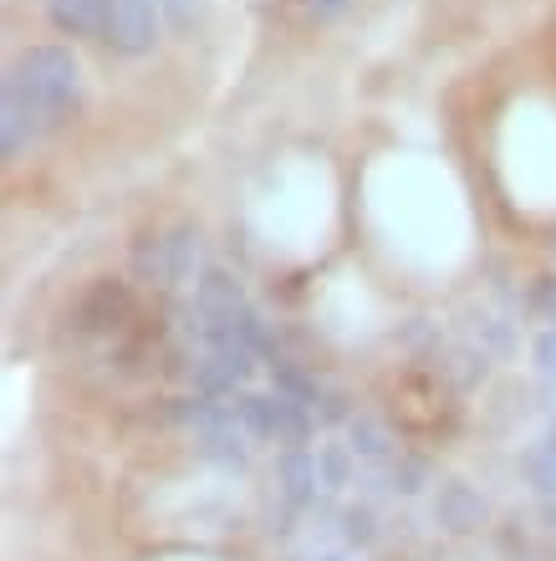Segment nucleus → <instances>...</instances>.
I'll return each mask as SVG.
<instances>
[{"mask_svg":"<svg viewBox=\"0 0 556 561\" xmlns=\"http://www.w3.org/2000/svg\"><path fill=\"white\" fill-rule=\"evenodd\" d=\"M82 103V67L67 46H26L0 92V153L21 159L42 134L67 123Z\"/></svg>","mask_w":556,"mask_h":561,"instance_id":"nucleus-1","label":"nucleus"},{"mask_svg":"<svg viewBox=\"0 0 556 561\" xmlns=\"http://www.w3.org/2000/svg\"><path fill=\"white\" fill-rule=\"evenodd\" d=\"M133 271H138V280L159 286V291H174L184 280L205 276V240H200V230H190V225L144 236L133 245Z\"/></svg>","mask_w":556,"mask_h":561,"instance_id":"nucleus-2","label":"nucleus"},{"mask_svg":"<svg viewBox=\"0 0 556 561\" xmlns=\"http://www.w3.org/2000/svg\"><path fill=\"white\" fill-rule=\"evenodd\" d=\"M235 414L250 428V439H276V444H302L311 434L307 409L286 393H240Z\"/></svg>","mask_w":556,"mask_h":561,"instance_id":"nucleus-3","label":"nucleus"},{"mask_svg":"<svg viewBox=\"0 0 556 561\" xmlns=\"http://www.w3.org/2000/svg\"><path fill=\"white\" fill-rule=\"evenodd\" d=\"M117 57H144L159 42V0H107L103 36Z\"/></svg>","mask_w":556,"mask_h":561,"instance_id":"nucleus-4","label":"nucleus"},{"mask_svg":"<svg viewBox=\"0 0 556 561\" xmlns=\"http://www.w3.org/2000/svg\"><path fill=\"white\" fill-rule=\"evenodd\" d=\"M133 317V296L123 280H98L82 301H77V332H88V337H113V332H123Z\"/></svg>","mask_w":556,"mask_h":561,"instance_id":"nucleus-5","label":"nucleus"},{"mask_svg":"<svg viewBox=\"0 0 556 561\" xmlns=\"http://www.w3.org/2000/svg\"><path fill=\"white\" fill-rule=\"evenodd\" d=\"M46 15L61 36H103L107 0H46Z\"/></svg>","mask_w":556,"mask_h":561,"instance_id":"nucleus-6","label":"nucleus"},{"mask_svg":"<svg viewBox=\"0 0 556 561\" xmlns=\"http://www.w3.org/2000/svg\"><path fill=\"white\" fill-rule=\"evenodd\" d=\"M311 485H322V465H317L311 455H302V449L281 455V495H286L292 505H307Z\"/></svg>","mask_w":556,"mask_h":561,"instance_id":"nucleus-7","label":"nucleus"},{"mask_svg":"<svg viewBox=\"0 0 556 561\" xmlns=\"http://www.w3.org/2000/svg\"><path fill=\"white\" fill-rule=\"evenodd\" d=\"M480 516H485V505L475 501L465 485H450L440 495V520L450 531H469V526H480Z\"/></svg>","mask_w":556,"mask_h":561,"instance_id":"nucleus-8","label":"nucleus"},{"mask_svg":"<svg viewBox=\"0 0 556 561\" xmlns=\"http://www.w3.org/2000/svg\"><path fill=\"white\" fill-rule=\"evenodd\" d=\"M352 455L394 459V439H388L383 424H373V419H352Z\"/></svg>","mask_w":556,"mask_h":561,"instance_id":"nucleus-9","label":"nucleus"},{"mask_svg":"<svg viewBox=\"0 0 556 561\" xmlns=\"http://www.w3.org/2000/svg\"><path fill=\"white\" fill-rule=\"evenodd\" d=\"M531 474H536V485L542 490H556V424L542 444H536V455H531Z\"/></svg>","mask_w":556,"mask_h":561,"instance_id":"nucleus-10","label":"nucleus"},{"mask_svg":"<svg viewBox=\"0 0 556 561\" xmlns=\"http://www.w3.org/2000/svg\"><path fill=\"white\" fill-rule=\"evenodd\" d=\"M536 368H542L546 378L556 383V327H546L542 342H536Z\"/></svg>","mask_w":556,"mask_h":561,"instance_id":"nucleus-11","label":"nucleus"},{"mask_svg":"<svg viewBox=\"0 0 556 561\" xmlns=\"http://www.w3.org/2000/svg\"><path fill=\"white\" fill-rule=\"evenodd\" d=\"M348 541H373V511H348Z\"/></svg>","mask_w":556,"mask_h":561,"instance_id":"nucleus-12","label":"nucleus"},{"mask_svg":"<svg viewBox=\"0 0 556 561\" xmlns=\"http://www.w3.org/2000/svg\"><path fill=\"white\" fill-rule=\"evenodd\" d=\"M536 301H542V317H546V327H556V280H546V286H542V296H536Z\"/></svg>","mask_w":556,"mask_h":561,"instance_id":"nucleus-13","label":"nucleus"},{"mask_svg":"<svg viewBox=\"0 0 556 561\" xmlns=\"http://www.w3.org/2000/svg\"><path fill=\"white\" fill-rule=\"evenodd\" d=\"M307 5H311V11H317V15H337V11H342V5H348V0H307Z\"/></svg>","mask_w":556,"mask_h":561,"instance_id":"nucleus-14","label":"nucleus"},{"mask_svg":"<svg viewBox=\"0 0 556 561\" xmlns=\"http://www.w3.org/2000/svg\"><path fill=\"white\" fill-rule=\"evenodd\" d=\"M317 561H342V557H317Z\"/></svg>","mask_w":556,"mask_h":561,"instance_id":"nucleus-15","label":"nucleus"}]
</instances>
